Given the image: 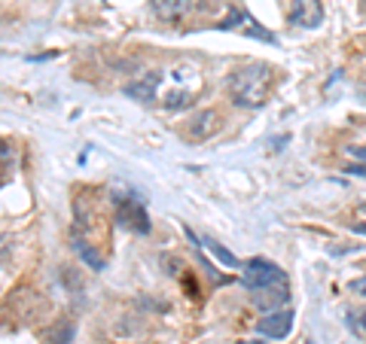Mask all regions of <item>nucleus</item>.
Listing matches in <instances>:
<instances>
[{
	"mask_svg": "<svg viewBox=\"0 0 366 344\" xmlns=\"http://www.w3.org/2000/svg\"><path fill=\"white\" fill-rule=\"evenodd\" d=\"M217 128H220V116H217L214 110H204L199 116H192V122L187 125V131L192 141H204V137H211Z\"/></svg>",
	"mask_w": 366,
	"mask_h": 344,
	"instance_id": "nucleus-9",
	"label": "nucleus"
},
{
	"mask_svg": "<svg viewBox=\"0 0 366 344\" xmlns=\"http://www.w3.org/2000/svg\"><path fill=\"white\" fill-rule=\"evenodd\" d=\"M293 329V311L290 308H281V311H269L266 317L257 323V332L262 338H287Z\"/></svg>",
	"mask_w": 366,
	"mask_h": 344,
	"instance_id": "nucleus-5",
	"label": "nucleus"
},
{
	"mask_svg": "<svg viewBox=\"0 0 366 344\" xmlns=\"http://www.w3.org/2000/svg\"><path fill=\"white\" fill-rule=\"evenodd\" d=\"M357 323L366 329V311H360V314H357Z\"/></svg>",
	"mask_w": 366,
	"mask_h": 344,
	"instance_id": "nucleus-16",
	"label": "nucleus"
},
{
	"mask_svg": "<svg viewBox=\"0 0 366 344\" xmlns=\"http://www.w3.org/2000/svg\"><path fill=\"white\" fill-rule=\"evenodd\" d=\"M287 19L296 28H320L324 25V4L320 0H293Z\"/></svg>",
	"mask_w": 366,
	"mask_h": 344,
	"instance_id": "nucleus-4",
	"label": "nucleus"
},
{
	"mask_svg": "<svg viewBox=\"0 0 366 344\" xmlns=\"http://www.w3.org/2000/svg\"><path fill=\"white\" fill-rule=\"evenodd\" d=\"M113 208H117L119 226L132 228V232H141V235L150 232V220H147V211H144L134 198H125V195H113Z\"/></svg>",
	"mask_w": 366,
	"mask_h": 344,
	"instance_id": "nucleus-3",
	"label": "nucleus"
},
{
	"mask_svg": "<svg viewBox=\"0 0 366 344\" xmlns=\"http://www.w3.org/2000/svg\"><path fill=\"white\" fill-rule=\"evenodd\" d=\"M351 228H354V232H357V235H366V223H354Z\"/></svg>",
	"mask_w": 366,
	"mask_h": 344,
	"instance_id": "nucleus-15",
	"label": "nucleus"
},
{
	"mask_svg": "<svg viewBox=\"0 0 366 344\" xmlns=\"http://www.w3.org/2000/svg\"><path fill=\"white\" fill-rule=\"evenodd\" d=\"M348 156L354 162H366V146H348Z\"/></svg>",
	"mask_w": 366,
	"mask_h": 344,
	"instance_id": "nucleus-14",
	"label": "nucleus"
},
{
	"mask_svg": "<svg viewBox=\"0 0 366 344\" xmlns=\"http://www.w3.org/2000/svg\"><path fill=\"white\" fill-rule=\"evenodd\" d=\"M305 344H315V341H305Z\"/></svg>",
	"mask_w": 366,
	"mask_h": 344,
	"instance_id": "nucleus-20",
	"label": "nucleus"
},
{
	"mask_svg": "<svg viewBox=\"0 0 366 344\" xmlns=\"http://www.w3.org/2000/svg\"><path fill=\"white\" fill-rule=\"evenodd\" d=\"M272 83H274V71L269 64H244L238 67V71L232 74V79H229V95H232V101L238 107H262L272 95Z\"/></svg>",
	"mask_w": 366,
	"mask_h": 344,
	"instance_id": "nucleus-1",
	"label": "nucleus"
},
{
	"mask_svg": "<svg viewBox=\"0 0 366 344\" xmlns=\"http://www.w3.org/2000/svg\"><path fill=\"white\" fill-rule=\"evenodd\" d=\"M0 280H4V268H0Z\"/></svg>",
	"mask_w": 366,
	"mask_h": 344,
	"instance_id": "nucleus-19",
	"label": "nucleus"
},
{
	"mask_svg": "<svg viewBox=\"0 0 366 344\" xmlns=\"http://www.w3.org/2000/svg\"><path fill=\"white\" fill-rule=\"evenodd\" d=\"M187 235H189L192 241H196V244H199V247H208V250H211V253H214L217 259H220V262H226V265H229V268H242V262H238V259L232 256V250H226L223 244H217V241H214V238H204V241H199L196 235H192V232H189V228H187Z\"/></svg>",
	"mask_w": 366,
	"mask_h": 344,
	"instance_id": "nucleus-10",
	"label": "nucleus"
},
{
	"mask_svg": "<svg viewBox=\"0 0 366 344\" xmlns=\"http://www.w3.org/2000/svg\"><path fill=\"white\" fill-rule=\"evenodd\" d=\"M345 174H351V177H363V180H366V162H354V165H348V168H345Z\"/></svg>",
	"mask_w": 366,
	"mask_h": 344,
	"instance_id": "nucleus-12",
	"label": "nucleus"
},
{
	"mask_svg": "<svg viewBox=\"0 0 366 344\" xmlns=\"http://www.w3.org/2000/svg\"><path fill=\"white\" fill-rule=\"evenodd\" d=\"M6 153H9V146H6V143H0V156H6Z\"/></svg>",
	"mask_w": 366,
	"mask_h": 344,
	"instance_id": "nucleus-17",
	"label": "nucleus"
},
{
	"mask_svg": "<svg viewBox=\"0 0 366 344\" xmlns=\"http://www.w3.org/2000/svg\"><path fill=\"white\" fill-rule=\"evenodd\" d=\"M238 344H266V341H238Z\"/></svg>",
	"mask_w": 366,
	"mask_h": 344,
	"instance_id": "nucleus-18",
	"label": "nucleus"
},
{
	"mask_svg": "<svg viewBox=\"0 0 366 344\" xmlns=\"http://www.w3.org/2000/svg\"><path fill=\"white\" fill-rule=\"evenodd\" d=\"M348 290H351V293H357V295H366V274H363V278H357V280H351V283H348Z\"/></svg>",
	"mask_w": 366,
	"mask_h": 344,
	"instance_id": "nucleus-13",
	"label": "nucleus"
},
{
	"mask_svg": "<svg viewBox=\"0 0 366 344\" xmlns=\"http://www.w3.org/2000/svg\"><path fill=\"white\" fill-rule=\"evenodd\" d=\"M242 283L247 286L250 293L257 290H266V286H274V283H287V274L281 271V265H274L272 259H247L242 262Z\"/></svg>",
	"mask_w": 366,
	"mask_h": 344,
	"instance_id": "nucleus-2",
	"label": "nucleus"
},
{
	"mask_svg": "<svg viewBox=\"0 0 366 344\" xmlns=\"http://www.w3.org/2000/svg\"><path fill=\"white\" fill-rule=\"evenodd\" d=\"M189 0H153V13L168 21V25H177V21L189 13Z\"/></svg>",
	"mask_w": 366,
	"mask_h": 344,
	"instance_id": "nucleus-8",
	"label": "nucleus"
},
{
	"mask_svg": "<svg viewBox=\"0 0 366 344\" xmlns=\"http://www.w3.org/2000/svg\"><path fill=\"white\" fill-rule=\"evenodd\" d=\"M159 83H162V74H159V71H150V74H144L141 79H134V83L125 86V95H129V98H137V101H153Z\"/></svg>",
	"mask_w": 366,
	"mask_h": 344,
	"instance_id": "nucleus-7",
	"label": "nucleus"
},
{
	"mask_svg": "<svg viewBox=\"0 0 366 344\" xmlns=\"http://www.w3.org/2000/svg\"><path fill=\"white\" fill-rule=\"evenodd\" d=\"M287 302H290L287 283H274V286H266V290L254 293V305L262 308V311H281V305H287Z\"/></svg>",
	"mask_w": 366,
	"mask_h": 344,
	"instance_id": "nucleus-6",
	"label": "nucleus"
},
{
	"mask_svg": "<svg viewBox=\"0 0 366 344\" xmlns=\"http://www.w3.org/2000/svg\"><path fill=\"white\" fill-rule=\"evenodd\" d=\"M187 107V104H192V95H189V91H183V95H180V91H171V95H168V101H165V107H171V110H174V107Z\"/></svg>",
	"mask_w": 366,
	"mask_h": 344,
	"instance_id": "nucleus-11",
	"label": "nucleus"
}]
</instances>
